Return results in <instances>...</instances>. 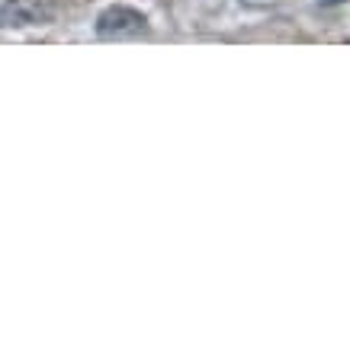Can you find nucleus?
I'll use <instances>...</instances> for the list:
<instances>
[{
    "label": "nucleus",
    "mask_w": 350,
    "mask_h": 350,
    "mask_svg": "<svg viewBox=\"0 0 350 350\" xmlns=\"http://www.w3.org/2000/svg\"><path fill=\"white\" fill-rule=\"evenodd\" d=\"M94 29L100 39H135V36H145V32H148V20H145V13H138L135 7L116 3V7H107V10L96 16Z\"/></svg>",
    "instance_id": "obj_2"
},
{
    "label": "nucleus",
    "mask_w": 350,
    "mask_h": 350,
    "mask_svg": "<svg viewBox=\"0 0 350 350\" xmlns=\"http://www.w3.org/2000/svg\"><path fill=\"white\" fill-rule=\"evenodd\" d=\"M55 0H3L0 3V29H32L55 20Z\"/></svg>",
    "instance_id": "obj_1"
}]
</instances>
